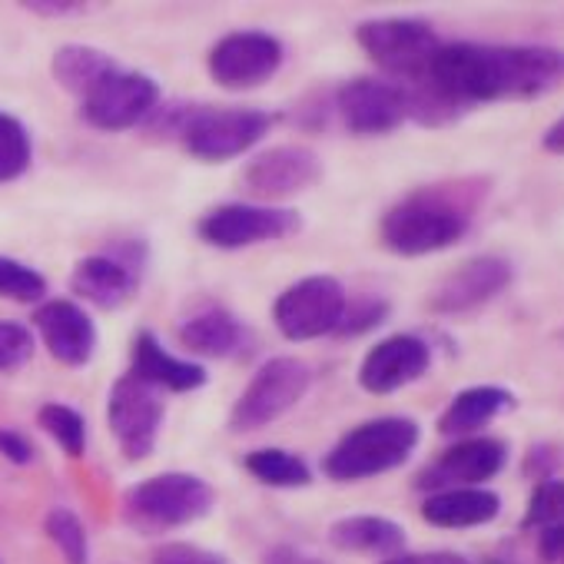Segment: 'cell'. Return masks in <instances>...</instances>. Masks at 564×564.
Returning a JSON list of instances; mask_svg holds the SVG:
<instances>
[{"instance_id":"44dd1931","label":"cell","mask_w":564,"mask_h":564,"mask_svg":"<svg viewBox=\"0 0 564 564\" xmlns=\"http://www.w3.org/2000/svg\"><path fill=\"white\" fill-rule=\"evenodd\" d=\"M176 339L186 352H196L206 359H229L246 346L249 333H246V323L239 316H232L229 310L206 306L180 323Z\"/></svg>"},{"instance_id":"f35d334b","label":"cell","mask_w":564,"mask_h":564,"mask_svg":"<svg viewBox=\"0 0 564 564\" xmlns=\"http://www.w3.org/2000/svg\"><path fill=\"white\" fill-rule=\"evenodd\" d=\"M386 564H471V561L455 551H425V554H395L386 557Z\"/></svg>"},{"instance_id":"1f68e13d","label":"cell","mask_w":564,"mask_h":564,"mask_svg":"<svg viewBox=\"0 0 564 564\" xmlns=\"http://www.w3.org/2000/svg\"><path fill=\"white\" fill-rule=\"evenodd\" d=\"M389 313H392V306L382 296H356V300H346V310H343V319L336 326V336H343V339L366 336V333L379 329L389 319Z\"/></svg>"},{"instance_id":"7c38bea8","label":"cell","mask_w":564,"mask_h":564,"mask_svg":"<svg viewBox=\"0 0 564 564\" xmlns=\"http://www.w3.org/2000/svg\"><path fill=\"white\" fill-rule=\"evenodd\" d=\"M286 61V47L269 31H232L213 44L206 70L223 90H256L272 80Z\"/></svg>"},{"instance_id":"e575fe53","label":"cell","mask_w":564,"mask_h":564,"mask_svg":"<svg viewBox=\"0 0 564 564\" xmlns=\"http://www.w3.org/2000/svg\"><path fill=\"white\" fill-rule=\"evenodd\" d=\"M0 455H4L8 462H14V465H31L37 452H34V445L28 442L24 432H18V429H0Z\"/></svg>"},{"instance_id":"d6986e66","label":"cell","mask_w":564,"mask_h":564,"mask_svg":"<svg viewBox=\"0 0 564 564\" xmlns=\"http://www.w3.org/2000/svg\"><path fill=\"white\" fill-rule=\"evenodd\" d=\"M34 329L47 352L70 369H80L97 352V326L84 306L74 300H51L34 310Z\"/></svg>"},{"instance_id":"f1b7e54d","label":"cell","mask_w":564,"mask_h":564,"mask_svg":"<svg viewBox=\"0 0 564 564\" xmlns=\"http://www.w3.org/2000/svg\"><path fill=\"white\" fill-rule=\"evenodd\" d=\"M37 422L70 458H80L87 452V422L77 409H70L64 402H47L41 409Z\"/></svg>"},{"instance_id":"8d00e7d4","label":"cell","mask_w":564,"mask_h":564,"mask_svg":"<svg viewBox=\"0 0 564 564\" xmlns=\"http://www.w3.org/2000/svg\"><path fill=\"white\" fill-rule=\"evenodd\" d=\"M21 8L41 18H77V14H87L90 4H80V0H28Z\"/></svg>"},{"instance_id":"277c9868","label":"cell","mask_w":564,"mask_h":564,"mask_svg":"<svg viewBox=\"0 0 564 564\" xmlns=\"http://www.w3.org/2000/svg\"><path fill=\"white\" fill-rule=\"evenodd\" d=\"M216 505V491L206 478L189 471H163L143 478L123 495V518L140 534H166L203 521Z\"/></svg>"},{"instance_id":"5bb4252c","label":"cell","mask_w":564,"mask_h":564,"mask_svg":"<svg viewBox=\"0 0 564 564\" xmlns=\"http://www.w3.org/2000/svg\"><path fill=\"white\" fill-rule=\"evenodd\" d=\"M160 107V84L140 70H117L104 80L87 100H80V113L90 127L120 133L147 123V117Z\"/></svg>"},{"instance_id":"52a82bcc","label":"cell","mask_w":564,"mask_h":564,"mask_svg":"<svg viewBox=\"0 0 564 564\" xmlns=\"http://www.w3.org/2000/svg\"><path fill=\"white\" fill-rule=\"evenodd\" d=\"M313 386V369L300 359L275 356L265 359L252 382L239 392L232 412H229V429L236 435L259 432L272 422H279L286 412H293Z\"/></svg>"},{"instance_id":"836d02e7","label":"cell","mask_w":564,"mask_h":564,"mask_svg":"<svg viewBox=\"0 0 564 564\" xmlns=\"http://www.w3.org/2000/svg\"><path fill=\"white\" fill-rule=\"evenodd\" d=\"M150 564H229L223 554L206 551L199 544H186V541H166L153 551Z\"/></svg>"},{"instance_id":"ac0fdd59","label":"cell","mask_w":564,"mask_h":564,"mask_svg":"<svg viewBox=\"0 0 564 564\" xmlns=\"http://www.w3.org/2000/svg\"><path fill=\"white\" fill-rule=\"evenodd\" d=\"M432 369V346L422 336L399 333L372 346L359 366V386L372 395H392Z\"/></svg>"},{"instance_id":"ab89813d","label":"cell","mask_w":564,"mask_h":564,"mask_svg":"<svg viewBox=\"0 0 564 564\" xmlns=\"http://www.w3.org/2000/svg\"><path fill=\"white\" fill-rule=\"evenodd\" d=\"M541 150L554 153V156H564V117L557 123H551V130L541 137Z\"/></svg>"},{"instance_id":"8992f818","label":"cell","mask_w":564,"mask_h":564,"mask_svg":"<svg viewBox=\"0 0 564 564\" xmlns=\"http://www.w3.org/2000/svg\"><path fill=\"white\" fill-rule=\"evenodd\" d=\"M275 123V113L256 107H193L183 117L180 143L203 163H226L249 153Z\"/></svg>"},{"instance_id":"603a6c76","label":"cell","mask_w":564,"mask_h":564,"mask_svg":"<svg viewBox=\"0 0 564 564\" xmlns=\"http://www.w3.org/2000/svg\"><path fill=\"white\" fill-rule=\"evenodd\" d=\"M514 409V395L498 386H471L458 392L438 419V432L448 438H471L475 432L488 429L495 419Z\"/></svg>"},{"instance_id":"8fae6325","label":"cell","mask_w":564,"mask_h":564,"mask_svg":"<svg viewBox=\"0 0 564 564\" xmlns=\"http://www.w3.org/2000/svg\"><path fill=\"white\" fill-rule=\"evenodd\" d=\"M319 180H323V160L313 147H303V143H282V147L262 150L239 173L242 193L269 206H279V199H290V196L313 189Z\"/></svg>"},{"instance_id":"d590c367","label":"cell","mask_w":564,"mask_h":564,"mask_svg":"<svg viewBox=\"0 0 564 564\" xmlns=\"http://www.w3.org/2000/svg\"><path fill=\"white\" fill-rule=\"evenodd\" d=\"M534 551L544 564H564V528H541L534 531Z\"/></svg>"},{"instance_id":"ffe728a7","label":"cell","mask_w":564,"mask_h":564,"mask_svg":"<svg viewBox=\"0 0 564 564\" xmlns=\"http://www.w3.org/2000/svg\"><path fill=\"white\" fill-rule=\"evenodd\" d=\"M130 376L143 379L147 386L160 392H196L209 382V372L193 362L180 359L163 349V343L153 333H137L130 346Z\"/></svg>"},{"instance_id":"83f0119b","label":"cell","mask_w":564,"mask_h":564,"mask_svg":"<svg viewBox=\"0 0 564 564\" xmlns=\"http://www.w3.org/2000/svg\"><path fill=\"white\" fill-rule=\"evenodd\" d=\"M31 160H34V143L28 127L18 117L0 110V183L24 176Z\"/></svg>"},{"instance_id":"484cf974","label":"cell","mask_w":564,"mask_h":564,"mask_svg":"<svg viewBox=\"0 0 564 564\" xmlns=\"http://www.w3.org/2000/svg\"><path fill=\"white\" fill-rule=\"evenodd\" d=\"M246 471L269 485V488H306L313 481V471L306 458L286 452V448H256L242 458Z\"/></svg>"},{"instance_id":"2e32d148","label":"cell","mask_w":564,"mask_h":564,"mask_svg":"<svg viewBox=\"0 0 564 564\" xmlns=\"http://www.w3.org/2000/svg\"><path fill=\"white\" fill-rule=\"evenodd\" d=\"M514 279V269L505 256H475L452 269L429 293V310L438 316H462L491 300H498Z\"/></svg>"},{"instance_id":"30bf717a","label":"cell","mask_w":564,"mask_h":564,"mask_svg":"<svg viewBox=\"0 0 564 564\" xmlns=\"http://www.w3.org/2000/svg\"><path fill=\"white\" fill-rule=\"evenodd\" d=\"M163 415H166V402L160 389L147 386L130 372L113 382L107 399V422L127 462H143L153 455Z\"/></svg>"},{"instance_id":"3957f363","label":"cell","mask_w":564,"mask_h":564,"mask_svg":"<svg viewBox=\"0 0 564 564\" xmlns=\"http://www.w3.org/2000/svg\"><path fill=\"white\" fill-rule=\"evenodd\" d=\"M419 438H422L419 422L405 415L362 422L329 448V455L323 458V471L326 478L343 481V485L386 475L412 458V452L419 448Z\"/></svg>"},{"instance_id":"5b68a950","label":"cell","mask_w":564,"mask_h":564,"mask_svg":"<svg viewBox=\"0 0 564 564\" xmlns=\"http://www.w3.org/2000/svg\"><path fill=\"white\" fill-rule=\"evenodd\" d=\"M356 44L399 87H422L442 47L438 34L415 18H376L356 28Z\"/></svg>"},{"instance_id":"7a4b0ae2","label":"cell","mask_w":564,"mask_h":564,"mask_svg":"<svg viewBox=\"0 0 564 564\" xmlns=\"http://www.w3.org/2000/svg\"><path fill=\"white\" fill-rule=\"evenodd\" d=\"M485 196L488 180H448L415 189L382 216L379 239L389 252L405 259L442 252L465 239Z\"/></svg>"},{"instance_id":"4fadbf2b","label":"cell","mask_w":564,"mask_h":564,"mask_svg":"<svg viewBox=\"0 0 564 564\" xmlns=\"http://www.w3.org/2000/svg\"><path fill=\"white\" fill-rule=\"evenodd\" d=\"M143 262H147L143 242H117L110 252H94L77 259L70 272V290L100 310H120L140 290Z\"/></svg>"},{"instance_id":"d6a6232c","label":"cell","mask_w":564,"mask_h":564,"mask_svg":"<svg viewBox=\"0 0 564 564\" xmlns=\"http://www.w3.org/2000/svg\"><path fill=\"white\" fill-rule=\"evenodd\" d=\"M524 528L528 531H541V528H564V481L547 478L534 488L531 501H528V514H524Z\"/></svg>"},{"instance_id":"e0dca14e","label":"cell","mask_w":564,"mask_h":564,"mask_svg":"<svg viewBox=\"0 0 564 564\" xmlns=\"http://www.w3.org/2000/svg\"><path fill=\"white\" fill-rule=\"evenodd\" d=\"M508 465V442L491 435H471L442 452L419 478V491H445V488H478L491 481Z\"/></svg>"},{"instance_id":"4316f807","label":"cell","mask_w":564,"mask_h":564,"mask_svg":"<svg viewBox=\"0 0 564 564\" xmlns=\"http://www.w3.org/2000/svg\"><path fill=\"white\" fill-rule=\"evenodd\" d=\"M44 528H47V538L54 541V547L64 554L67 564H90V538H87V528L74 508H64V505L51 508Z\"/></svg>"},{"instance_id":"9a60e30c","label":"cell","mask_w":564,"mask_h":564,"mask_svg":"<svg viewBox=\"0 0 564 564\" xmlns=\"http://www.w3.org/2000/svg\"><path fill=\"white\" fill-rule=\"evenodd\" d=\"M336 113L356 137H382L409 120V104L399 84L356 77L336 90Z\"/></svg>"},{"instance_id":"6da1fadb","label":"cell","mask_w":564,"mask_h":564,"mask_svg":"<svg viewBox=\"0 0 564 564\" xmlns=\"http://www.w3.org/2000/svg\"><path fill=\"white\" fill-rule=\"evenodd\" d=\"M422 87H432L465 113L475 104L538 100L564 87V51L544 44L452 41L438 47Z\"/></svg>"},{"instance_id":"cb8c5ba5","label":"cell","mask_w":564,"mask_h":564,"mask_svg":"<svg viewBox=\"0 0 564 564\" xmlns=\"http://www.w3.org/2000/svg\"><path fill=\"white\" fill-rule=\"evenodd\" d=\"M501 514V498L491 488H445L422 501V518L432 528H478Z\"/></svg>"},{"instance_id":"7402d4cb","label":"cell","mask_w":564,"mask_h":564,"mask_svg":"<svg viewBox=\"0 0 564 564\" xmlns=\"http://www.w3.org/2000/svg\"><path fill=\"white\" fill-rule=\"evenodd\" d=\"M405 528L382 514H349L329 524V544L346 554H372L395 557L405 551Z\"/></svg>"},{"instance_id":"9c48e42d","label":"cell","mask_w":564,"mask_h":564,"mask_svg":"<svg viewBox=\"0 0 564 564\" xmlns=\"http://www.w3.org/2000/svg\"><path fill=\"white\" fill-rule=\"evenodd\" d=\"M303 229V213L269 203H223L209 209L196 232L206 246L216 249H249L259 242L290 239Z\"/></svg>"},{"instance_id":"ba28073f","label":"cell","mask_w":564,"mask_h":564,"mask_svg":"<svg viewBox=\"0 0 564 564\" xmlns=\"http://www.w3.org/2000/svg\"><path fill=\"white\" fill-rule=\"evenodd\" d=\"M346 300V286L336 275H306L279 293V300L272 303V323L282 339L313 343L336 333Z\"/></svg>"},{"instance_id":"4dcf8cb0","label":"cell","mask_w":564,"mask_h":564,"mask_svg":"<svg viewBox=\"0 0 564 564\" xmlns=\"http://www.w3.org/2000/svg\"><path fill=\"white\" fill-rule=\"evenodd\" d=\"M37 352L34 329L18 319H0V376L21 372Z\"/></svg>"},{"instance_id":"f546056e","label":"cell","mask_w":564,"mask_h":564,"mask_svg":"<svg viewBox=\"0 0 564 564\" xmlns=\"http://www.w3.org/2000/svg\"><path fill=\"white\" fill-rule=\"evenodd\" d=\"M47 296V279L11 256H0V300L11 303H41Z\"/></svg>"},{"instance_id":"d4e9b609","label":"cell","mask_w":564,"mask_h":564,"mask_svg":"<svg viewBox=\"0 0 564 564\" xmlns=\"http://www.w3.org/2000/svg\"><path fill=\"white\" fill-rule=\"evenodd\" d=\"M117 70H120V64L113 54H107L100 47H87V44H67L51 61V77L57 80V87H64L77 100H87Z\"/></svg>"},{"instance_id":"74e56055","label":"cell","mask_w":564,"mask_h":564,"mask_svg":"<svg viewBox=\"0 0 564 564\" xmlns=\"http://www.w3.org/2000/svg\"><path fill=\"white\" fill-rule=\"evenodd\" d=\"M262 564H326V561H319L316 554H310L296 544H272L262 554Z\"/></svg>"}]
</instances>
